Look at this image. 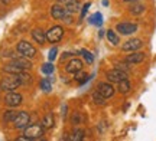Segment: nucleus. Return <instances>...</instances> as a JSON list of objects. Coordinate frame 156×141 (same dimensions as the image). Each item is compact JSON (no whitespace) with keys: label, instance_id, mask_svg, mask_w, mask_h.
Returning a JSON list of instances; mask_svg holds the SVG:
<instances>
[{"label":"nucleus","instance_id":"28","mask_svg":"<svg viewBox=\"0 0 156 141\" xmlns=\"http://www.w3.org/2000/svg\"><path fill=\"white\" fill-rule=\"evenodd\" d=\"M17 76H19V79H20V82H22V84H29V82L32 81L30 75H29V73H26L25 71H22L20 73H17Z\"/></svg>","mask_w":156,"mask_h":141},{"label":"nucleus","instance_id":"4","mask_svg":"<svg viewBox=\"0 0 156 141\" xmlns=\"http://www.w3.org/2000/svg\"><path fill=\"white\" fill-rule=\"evenodd\" d=\"M29 121H30V115L26 111H20V112L17 114V117L15 118L13 124H15L16 130H25L29 125Z\"/></svg>","mask_w":156,"mask_h":141},{"label":"nucleus","instance_id":"5","mask_svg":"<svg viewBox=\"0 0 156 141\" xmlns=\"http://www.w3.org/2000/svg\"><path fill=\"white\" fill-rule=\"evenodd\" d=\"M106 78L108 79V82L119 84V82L123 81V79H127V75H126V72L122 71V69L114 68V69H112V71H108V72L106 73Z\"/></svg>","mask_w":156,"mask_h":141},{"label":"nucleus","instance_id":"29","mask_svg":"<svg viewBox=\"0 0 156 141\" xmlns=\"http://www.w3.org/2000/svg\"><path fill=\"white\" fill-rule=\"evenodd\" d=\"M41 71H42V73H45V75H51V73L54 72V65L52 63H44L42 65V68H41Z\"/></svg>","mask_w":156,"mask_h":141},{"label":"nucleus","instance_id":"15","mask_svg":"<svg viewBox=\"0 0 156 141\" xmlns=\"http://www.w3.org/2000/svg\"><path fill=\"white\" fill-rule=\"evenodd\" d=\"M32 38H34V40L36 42V43H39V45H44L45 42H46V33H45L44 30H41V29H35V30H32Z\"/></svg>","mask_w":156,"mask_h":141},{"label":"nucleus","instance_id":"23","mask_svg":"<svg viewBox=\"0 0 156 141\" xmlns=\"http://www.w3.org/2000/svg\"><path fill=\"white\" fill-rule=\"evenodd\" d=\"M93 101H94V104H97V105H104V104H106V98L101 95L98 91H95L94 94H93Z\"/></svg>","mask_w":156,"mask_h":141},{"label":"nucleus","instance_id":"27","mask_svg":"<svg viewBox=\"0 0 156 141\" xmlns=\"http://www.w3.org/2000/svg\"><path fill=\"white\" fill-rule=\"evenodd\" d=\"M65 10L69 12V13H75V12H78L80 10L78 2H73V3H69V5H65Z\"/></svg>","mask_w":156,"mask_h":141},{"label":"nucleus","instance_id":"37","mask_svg":"<svg viewBox=\"0 0 156 141\" xmlns=\"http://www.w3.org/2000/svg\"><path fill=\"white\" fill-rule=\"evenodd\" d=\"M126 3H132V2H139V0H124Z\"/></svg>","mask_w":156,"mask_h":141},{"label":"nucleus","instance_id":"18","mask_svg":"<svg viewBox=\"0 0 156 141\" xmlns=\"http://www.w3.org/2000/svg\"><path fill=\"white\" fill-rule=\"evenodd\" d=\"M75 81H77L80 85H83V84H85V82H88L90 76L85 72H83V69H81V71L75 72Z\"/></svg>","mask_w":156,"mask_h":141},{"label":"nucleus","instance_id":"17","mask_svg":"<svg viewBox=\"0 0 156 141\" xmlns=\"http://www.w3.org/2000/svg\"><path fill=\"white\" fill-rule=\"evenodd\" d=\"M54 124H55V119H54V115L51 112H48L46 115L44 117V121H42V125L45 127V130H49V128H52L54 127Z\"/></svg>","mask_w":156,"mask_h":141},{"label":"nucleus","instance_id":"35","mask_svg":"<svg viewBox=\"0 0 156 141\" xmlns=\"http://www.w3.org/2000/svg\"><path fill=\"white\" fill-rule=\"evenodd\" d=\"M0 3H3V5H9V3H10V0H0Z\"/></svg>","mask_w":156,"mask_h":141},{"label":"nucleus","instance_id":"3","mask_svg":"<svg viewBox=\"0 0 156 141\" xmlns=\"http://www.w3.org/2000/svg\"><path fill=\"white\" fill-rule=\"evenodd\" d=\"M16 49L22 56L29 58V59H34V58L36 56V53H38L36 49H35V46H32L29 42H26V40H20V42L17 43Z\"/></svg>","mask_w":156,"mask_h":141},{"label":"nucleus","instance_id":"30","mask_svg":"<svg viewBox=\"0 0 156 141\" xmlns=\"http://www.w3.org/2000/svg\"><path fill=\"white\" fill-rule=\"evenodd\" d=\"M81 53H83L84 59L87 61V63H93V62H94V56H93V53H91V52L83 49V51H81Z\"/></svg>","mask_w":156,"mask_h":141},{"label":"nucleus","instance_id":"16","mask_svg":"<svg viewBox=\"0 0 156 141\" xmlns=\"http://www.w3.org/2000/svg\"><path fill=\"white\" fill-rule=\"evenodd\" d=\"M3 71H5L6 73H15V75H17V73H20L22 71H25V69H22L15 62H12V63H7L5 68H3Z\"/></svg>","mask_w":156,"mask_h":141},{"label":"nucleus","instance_id":"7","mask_svg":"<svg viewBox=\"0 0 156 141\" xmlns=\"http://www.w3.org/2000/svg\"><path fill=\"white\" fill-rule=\"evenodd\" d=\"M23 101V98L20 94H16V92H7V95L5 96V104L6 105H9V107H17V105H20Z\"/></svg>","mask_w":156,"mask_h":141},{"label":"nucleus","instance_id":"26","mask_svg":"<svg viewBox=\"0 0 156 141\" xmlns=\"http://www.w3.org/2000/svg\"><path fill=\"white\" fill-rule=\"evenodd\" d=\"M143 12H145V6L143 5H133L130 7V13H132V15H136V16H137V15H142Z\"/></svg>","mask_w":156,"mask_h":141},{"label":"nucleus","instance_id":"33","mask_svg":"<svg viewBox=\"0 0 156 141\" xmlns=\"http://www.w3.org/2000/svg\"><path fill=\"white\" fill-rule=\"evenodd\" d=\"M90 3H85V5H84V7L83 9H81V19H84V16H85V13H87V10H88L90 9Z\"/></svg>","mask_w":156,"mask_h":141},{"label":"nucleus","instance_id":"19","mask_svg":"<svg viewBox=\"0 0 156 141\" xmlns=\"http://www.w3.org/2000/svg\"><path fill=\"white\" fill-rule=\"evenodd\" d=\"M17 114H19V111H15V109L6 111L5 115H3V121H5V123H13L15 118L17 117Z\"/></svg>","mask_w":156,"mask_h":141},{"label":"nucleus","instance_id":"22","mask_svg":"<svg viewBox=\"0 0 156 141\" xmlns=\"http://www.w3.org/2000/svg\"><path fill=\"white\" fill-rule=\"evenodd\" d=\"M90 23L95 25V26H101L103 25V16H101V13H94L93 16L90 17Z\"/></svg>","mask_w":156,"mask_h":141},{"label":"nucleus","instance_id":"2","mask_svg":"<svg viewBox=\"0 0 156 141\" xmlns=\"http://www.w3.org/2000/svg\"><path fill=\"white\" fill-rule=\"evenodd\" d=\"M44 134H45V127L42 124L28 125L25 128V133H23L26 140H38V138H42Z\"/></svg>","mask_w":156,"mask_h":141},{"label":"nucleus","instance_id":"10","mask_svg":"<svg viewBox=\"0 0 156 141\" xmlns=\"http://www.w3.org/2000/svg\"><path fill=\"white\" fill-rule=\"evenodd\" d=\"M116 30L120 32L122 35H132L137 30V26L134 23H129V22H124V23H119L116 26Z\"/></svg>","mask_w":156,"mask_h":141},{"label":"nucleus","instance_id":"6","mask_svg":"<svg viewBox=\"0 0 156 141\" xmlns=\"http://www.w3.org/2000/svg\"><path fill=\"white\" fill-rule=\"evenodd\" d=\"M62 36H64V29L61 26H54V28H51L48 32H46V39L49 40L51 43H56V42H59L62 39Z\"/></svg>","mask_w":156,"mask_h":141},{"label":"nucleus","instance_id":"36","mask_svg":"<svg viewBox=\"0 0 156 141\" xmlns=\"http://www.w3.org/2000/svg\"><path fill=\"white\" fill-rule=\"evenodd\" d=\"M103 5H104V6H108V0H103Z\"/></svg>","mask_w":156,"mask_h":141},{"label":"nucleus","instance_id":"14","mask_svg":"<svg viewBox=\"0 0 156 141\" xmlns=\"http://www.w3.org/2000/svg\"><path fill=\"white\" fill-rule=\"evenodd\" d=\"M65 15V9L59 5H54L51 7V16L54 17L55 20H62V17Z\"/></svg>","mask_w":156,"mask_h":141},{"label":"nucleus","instance_id":"12","mask_svg":"<svg viewBox=\"0 0 156 141\" xmlns=\"http://www.w3.org/2000/svg\"><path fill=\"white\" fill-rule=\"evenodd\" d=\"M81 69H83V61L78 59V58L71 59L67 65V72L68 73H75V72H78V71H81Z\"/></svg>","mask_w":156,"mask_h":141},{"label":"nucleus","instance_id":"13","mask_svg":"<svg viewBox=\"0 0 156 141\" xmlns=\"http://www.w3.org/2000/svg\"><path fill=\"white\" fill-rule=\"evenodd\" d=\"M12 56H13V62L16 63V65H19L22 69L28 71V69L32 68V63H30V61H29V58H25V56H22V55H19V56L12 55Z\"/></svg>","mask_w":156,"mask_h":141},{"label":"nucleus","instance_id":"8","mask_svg":"<svg viewBox=\"0 0 156 141\" xmlns=\"http://www.w3.org/2000/svg\"><path fill=\"white\" fill-rule=\"evenodd\" d=\"M142 46H143V42L140 39H130L123 43L122 49L124 52H134V51H139Z\"/></svg>","mask_w":156,"mask_h":141},{"label":"nucleus","instance_id":"24","mask_svg":"<svg viewBox=\"0 0 156 141\" xmlns=\"http://www.w3.org/2000/svg\"><path fill=\"white\" fill-rule=\"evenodd\" d=\"M107 39H108V42L113 43V45H117V43L120 42V40H119V36H117V33L114 30H107Z\"/></svg>","mask_w":156,"mask_h":141},{"label":"nucleus","instance_id":"21","mask_svg":"<svg viewBox=\"0 0 156 141\" xmlns=\"http://www.w3.org/2000/svg\"><path fill=\"white\" fill-rule=\"evenodd\" d=\"M119 91L122 94H127L129 91H130V82H129L127 79H123V81L119 82Z\"/></svg>","mask_w":156,"mask_h":141},{"label":"nucleus","instance_id":"11","mask_svg":"<svg viewBox=\"0 0 156 141\" xmlns=\"http://www.w3.org/2000/svg\"><path fill=\"white\" fill-rule=\"evenodd\" d=\"M145 61V53L143 52H137L134 51L133 53H130V55H127V58H126V62L129 63V65H134V63H140Z\"/></svg>","mask_w":156,"mask_h":141},{"label":"nucleus","instance_id":"32","mask_svg":"<svg viewBox=\"0 0 156 141\" xmlns=\"http://www.w3.org/2000/svg\"><path fill=\"white\" fill-rule=\"evenodd\" d=\"M81 119H83L81 114H80V112H74V115H73V124H80V123H81Z\"/></svg>","mask_w":156,"mask_h":141},{"label":"nucleus","instance_id":"25","mask_svg":"<svg viewBox=\"0 0 156 141\" xmlns=\"http://www.w3.org/2000/svg\"><path fill=\"white\" fill-rule=\"evenodd\" d=\"M41 89L45 91V92H49L52 89V82H51L48 78H44L41 81Z\"/></svg>","mask_w":156,"mask_h":141},{"label":"nucleus","instance_id":"9","mask_svg":"<svg viewBox=\"0 0 156 141\" xmlns=\"http://www.w3.org/2000/svg\"><path fill=\"white\" fill-rule=\"evenodd\" d=\"M97 91H98L106 99L114 95V88H113V85L108 84V82H100V84L97 85Z\"/></svg>","mask_w":156,"mask_h":141},{"label":"nucleus","instance_id":"31","mask_svg":"<svg viewBox=\"0 0 156 141\" xmlns=\"http://www.w3.org/2000/svg\"><path fill=\"white\" fill-rule=\"evenodd\" d=\"M56 55H58V49H56V48H52V49H51V51H49V55H48V59H49V61H55Z\"/></svg>","mask_w":156,"mask_h":141},{"label":"nucleus","instance_id":"1","mask_svg":"<svg viewBox=\"0 0 156 141\" xmlns=\"http://www.w3.org/2000/svg\"><path fill=\"white\" fill-rule=\"evenodd\" d=\"M19 85H22L19 76L15 75V73H9L7 76H5V78L2 79V82H0V89L6 91V92H10V91L16 89Z\"/></svg>","mask_w":156,"mask_h":141},{"label":"nucleus","instance_id":"20","mask_svg":"<svg viewBox=\"0 0 156 141\" xmlns=\"http://www.w3.org/2000/svg\"><path fill=\"white\" fill-rule=\"evenodd\" d=\"M68 140H71V141H81V140H84V131L83 130H74L73 134L68 137Z\"/></svg>","mask_w":156,"mask_h":141},{"label":"nucleus","instance_id":"34","mask_svg":"<svg viewBox=\"0 0 156 141\" xmlns=\"http://www.w3.org/2000/svg\"><path fill=\"white\" fill-rule=\"evenodd\" d=\"M73 2H78V0H58V3H61V5H69Z\"/></svg>","mask_w":156,"mask_h":141}]
</instances>
